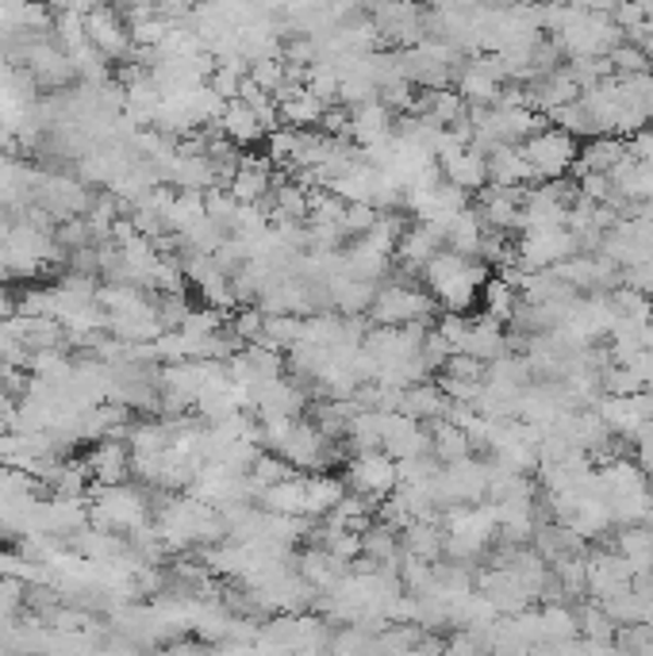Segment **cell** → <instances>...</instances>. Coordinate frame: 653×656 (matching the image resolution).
I'll list each match as a JSON object with an SVG mask.
<instances>
[{"label":"cell","mask_w":653,"mask_h":656,"mask_svg":"<svg viewBox=\"0 0 653 656\" xmlns=\"http://www.w3.org/2000/svg\"><path fill=\"white\" fill-rule=\"evenodd\" d=\"M627 158H630L627 138L596 135V138H588V143H580V158L577 165H572V177H580V173H607V177H612L615 165H623Z\"/></svg>","instance_id":"52a82bcc"},{"label":"cell","mask_w":653,"mask_h":656,"mask_svg":"<svg viewBox=\"0 0 653 656\" xmlns=\"http://www.w3.org/2000/svg\"><path fill=\"white\" fill-rule=\"evenodd\" d=\"M489 276L492 269L481 265L477 258H461V253L442 250L439 258L423 269V288L434 300V308H442V315H473Z\"/></svg>","instance_id":"6da1fadb"},{"label":"cell","mask_w":653,"mask_h":656,"mask_svg":"<svg viewBox=\"0 0 653 656\" xmlns=\"http://www.w3.org/2000/svg\"><path fill=\"white\" fill-rule=\"evenodd\" d=\"M346 112H350V143L358 146V150H373V146L389 143L392 131H396V115H392L381 100L346 108Z\"/></svg>","instance_id":"8992f818"},{"label":"cell","mask_w":653,"mask_h":656,"mask_svg":"<svg viewBox=\"0 0 653 656\" xmlns=\"http://www.w3.org/2000/svg\"><path fill=\"white\" fill-rule=\"evenodd\" d=\"M439 173L446 185L461 188V193H469V196H481L484 188H489V158H484L477 146L439 158Z\"/></svg>","instance_id":"5b68a950"},{"label":"cell","mask_w":653,"mask_h":656,"mask_svg":"<svg viewBox=\"0 0 653 656\" xmlns=\"http://www.w3.org/2000/svg\"><path fill=\"white\" fill-rule=\"evenodd\" d=\"M519 154L522 162L531 165L534 181L550 185V181H569L572 165H577L580 158V143L565 135V131H557L554 123H546L539 135H531L519 146Z\"/></svg>","instance_id":"3957f363"},{"label":"cell","mask_w":653,"mask_h":656,"mask_svg":"<svg viewBox=\"0 0 653 656\" xmlns=\"http://www.w3.org/2000/svg\"><path fill=\"white\" fill-rule=\"evenodd\" d=\"M369 319L384 331H401V326H431L434 319V300L427 296V288H419L416 281H401V276H389L381 281Z\"/></svg>","instance_id":"7a4b0ae2"},{"label":"cell","mask_w":653,"mask_h":656,"mask_svg":"<svg viewBox=\"0 0 653 656\" xmlns=\"http://www.w3.org/2000/svg\"><path fill=\"white\" fill-rule=\"evenodd\" d=\"M220 135L227 138V143H235L238 150H246V146H258L270 138V131H266V123L254 115V108L246 104V100H231L227 108H223L220 115Z\"/></svg>","instance_id":"9c48e42d"},{"label":"cell","mask_w":653,"mask_h":656,"mask_svg":"<svg viewBox=\"0 0 653 656\" xmlns=\"http://www.w3.org/2000/svg\"><path fill=\"white\" fill-rule=\"evenodd\" d=\"M343 480L354 495H361V499L381 507V503L401 487V465L392 461L384 449H377V454H358L346 461Z\"/></svg>","instance_id":"277c9868"},{"label":"cell","mask_w":653,"mask_h":656,"mask_svg":"<svg viewBox=\"0 0 653 656\" xmlns=\"http://www.w3.org/2000/svg\"><path fill=\"white\" fill-rule=\"evenodd\" d=\"M515 308H519V292H515L504 276H489V284L481 288V315L512 326Z\"/></svg>","instance_id":"7c38bea8"},{"label":"cell","mask_w":653,"mask_h":656,"mask_svg":"<svg viewBox=\"0 0 653 656\" xmlns=\"http://www.w3.org/2000/svg\"><path fill=\"white\" fill-rule=\"evenodd\" d=\"M615 553L630 565L634 575H645L653 572V530L634 522V527H623L615 534Z\"/></svg>","instance_id":"8fae6325"},{"label":"cell","mask_w":653,"mask_h":656,"mask_svg":"<svg viewBox=\"0 0 653 656\" xmlns=\"http://www.w3.org/2000/svg\"><path fill=\"white\" fill-rule=\"evenodd\" d=\"M473 442H469V434L461 426H454V422H434L431 426V457L442 465V469H449V465H461V461H473Z\"/></svg>","instance_id":"30bf717a"},{"label":"cell","mask_w":653,"mask_h":656,"mask_svg":"<svg viewBox=\"0 0 653 656\" xmlns=\"http://www.w3.org/2000/svg\"><path fill=\"white\" fill-rule=\"evenodd\" d=\"M539 181H534L531 165L522 162L519 150H512V146H496L489 154V188H507V193H527V188H534Z\"/></svg>","instance_id":"ba28073f"}]
</instances>
